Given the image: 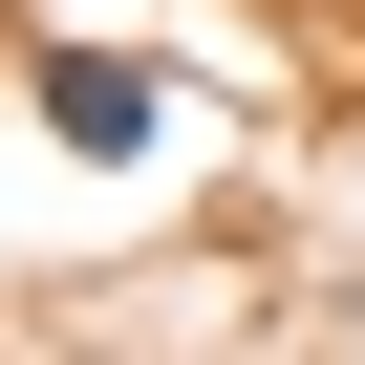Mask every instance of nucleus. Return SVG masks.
I'll return each instance as SVG.
<instances>
[{"instance_id":"f257e3e1","label":"nucleus","mask_w":365,"mask_h":365,"mask_svg":"<svg viewBox=\"0 0 365 365\" xmlns=\"http://www.w3.org/2000/svg\"><path fill=\"white\" fill-rule=\"evenodd\" d=\"M150 108H172L150 65H43V129L65 150H150Z\"/></svg>"}]
</instances>
